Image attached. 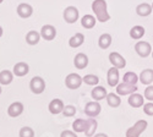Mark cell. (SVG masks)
Segmentation results:
<instances>
[{"mask_svg": "<svg viewBox=\"0 0 153 137\" xmlns=\"http://www.w3.org/2000/svg\"><path fill=\"white\" fill-rule=\"evenodd\" d=\"M0 94H1V87H0Z\"/></svg>", "mask_w": 153, "mask_h": 137, "instance_id": "f35d334b", "label": "cell"}, {"mask_svg": "<svg viewBox=\"0 0 153 137\" xmlns=\"http://www.w3.org/2000/svg\"><path fill=\"white\" fill-rule=\"evenodd\" d=\"M81 24H82V27H85L87 30H91L96 26V19L92 15H85L81 20Z\"/></svg>", "mask_w": 153, "mask_h": 137, "instance_id": "d4e9b609", "label": "cell"}, {"mask_svg": "<svg viewBox=\"0 0 153 137\" xmlns=\"http://www.w3.org/2000/svg\"><path fill=\"white\" fill-rule=\"evenodd\" d=\"M23 113V104L21 102H14L11 103L7 108V114L11 118H17Z\"/></svg>", "mask_w": 153, "mask_h": 137, "instance_id": "30bf717a", "label": "cell"}, {"mask_svg": "<svg viewBox=\"0 0 153 137\" xmlns=\"http://www.w3.org/2000/svg\"><path fill=\"white\" fill-rule=\"evenodd\" d=\"M138 81V77L135 72H126L123 77V82H126V83H130V84H136V82Z\"/></svg>", "mask_w": 153, "mask_h": 137, "instance_id": "f546056e", "label": "cell"}, {"mask_svg": "<svg viewBox=\"0 0 153 137\" xmlns=\"http://www.w3.org/2000/svg\"><path fill=\"white\" fill-rule=\"evenodd\" d=\"M145 98L148 101H153V86H147V88L145 90Z\"/></svg>", "mask_w": 153, "mask_h": 137, "instance_id": "836d02e7", "label": "cell"}, {"mask_svg": "<svg viewBox=\"0 0 153 137\" xmlns=\"http://www.w3.org/2000/svg\"><path fill=\"white\" fill-rule=\"evenodd\" d=\"M108 84L110 87H114V86H118L119 84V69L117 67H110L108 70Z\"/></svg>", "mask_w": 153, "mask_h": 137, "instance_id": "4fadbf2b", "label": "cell"}, {"mask_svg": "<svg viewBox=\"0 0 153 137\" xmlns=\"http://www.w3.org/2000/svg\"><path fill=\"white\" fill-rule=\"evenodd\" d=\"M17 15L22 19H28L32 16L33 14V7L30 5V4H26V3H22L17 6Z\"/></svg>", "mask_w": 153, "mask_h": 137, "instance_id": "7c38bea8", "label": "cell"}, {"mask_svg": "<svg viewBox=\"0 0 153 137\" xmlns=\"http://www.w3.org/2000/svg\"><path fill=\"white\" fill-rule=\"evenodd\" d=\"M64 107H65V105H64V103H62L61 99L55 98V99H53V101L49 103V111H50L52 114L56 115V114L62 113Z\"/></svg>", "mask_w": 153, "mask_h": 137, "instance_id": "5bb4252c", "label": "cell"}, {"mask_svg": "<svg viewBox=\"0 0 153 137\" xmlns=\"http://www.w3.org/2000/svg\"><path fill=\"white\" fill-rule=\"evenodd\" d=\"M140 81H141L142 84H147L149 86L153 82V70L152 69H146L141 72L140 75Z\"/></svg>", "mask_w": 153, "mask_h": 137, "instance_id": "ffe728a7", "label": "cell"}, {"mask_svg": "<svg viewBox=\"0 0 153 137\" xmlns=\"http://www.w3.org/2000/svg\"><path fill=\"white\" fill-rule=\"evenodd\" d=\"M64 20L68 23H75L79 20V10L75 6H68L64 10Z\"/></svg>", "mask_w": 153, "mask_h": 137, "instance_id": "8992f818", "label": "cell"}, {"mask_svg": "<svg viewBox=\"0 0 153 137\" xmlns=\"http://www.w3.org/2000/svg\"><path fill=\"white\" fill-rule=\"evenodd\" d=\"M14 80V72H11L10 70H3L0 71V84L7 86Z\"/></svg>", "mask_w": 153, "mask_h": 137, "instance_id": "d6986e66", "label": "cell"}, {"mask_svg": "<svg viewBox=\"0 0 153 137\" xmlns=\"http://www.w3.org/2000/svg\"><path fill=\"white\" fill-rule=\"evenodd\" d=\"M136 12H137L138 16H142V17L149 16L151 12H152V5H149V4H147V3L140 4V5L136 7Z\"/></svg>", "mask_w": 153, "mask_h": 137, "instance_id": "44dd1931", "label": "cell"}, {"mask_svg": "<svg viewBox=\"0 0 153 137\" xmlns=\"http://www.w3.org/2000/svg\"><path fill=\"white\" fill-rule=\"evenodd\" d=\"M30 71V66L27 63H17L14 66V75H16L17 77H22L25 75H27Z\"/></svg>", "mask_w": 153, "mask_h": 137, "instance_id": "e0dca14e", "label": "cell"}, {"mask_svg": "<svg viewBox=\"0 0 153 137\" xmlns=\"http://www.w3.org/2000/svg\"><path fill=\"white\" fill-rule=\"evenodd\" d=\"M62 114L65 115V116H68V118L74 116L76 114V108L74 105H71V104L65 105V107H64V109H62Z\"/></svg>", "mask_w": 153, "mask_h": 137, "instance_id": "d6a6232c", "label": "cell"}, {"mask_svg": "<svg viewBox=\"0 0 153 137\" xmlns=\"http://www.w3.org/2000/svg\"><path fill=\"white\" fill-rule=\"evenodd\" d=\"M152 58H153V52H152Z\"/></svg>", "mask_w": 153, "mask_h": 137, "instance_id": "60d3db41", "label": "cell"}, {"mask_svg": "<svg viewBox=\"0 0 153 137\" xmlns=\"http://www.w3.org/2000/svg\"><path fill=\"white\" fill-rule=\"evenodd\" d=\"M82 81L88 86H96V84H98L99 78L96 75H86L85 77H82Z\"/></svg>", "mask_w": 153, "mask_h": 137, "instance_id": "4dcf8cb0", "label": "cell"}, {"mask_svg": "<svg viewBox=\"0 0 153 137\" xmlns=\"http://www.w3.org/2000/svg\"><path fill=\"white\" fill-rule=\"evenodd\" d=\"M92 10L99 22H107L109 21L110 16L107 11V1L105 0H94L92 3Z\"/></svg>", "mask_w": 153, "mask_h": 137, "instance_id": "6da1fadb", "label": "cell"}, {"mask_svg": "<svg viewBox=\"0 0 153 137\" xmlns=\"http://www.w3.org/2000/svg\"><path fill=\"white\" fill-rule=\"evenodd\" d=\"M94 137H108L105 133H97V135H94Z\"/></svg>", "mask_w": 153, "mask_h": 137, "instance_id": "8d00e7d4", "label": "cell"}, {"mask_svg": "<svg viewBox=\"0 0 153 137\" xmlns=\"http://www.w3.org/2000/svg\"><path fill=\"white\" fill-rule=\"evenodd\" d=\"M19 135H20V137H34V131H33V129H31L28 126H23L20 130Z\"/></svg>", "mask_w": 153, "mask_h": 137, "instance_id": "1f68e13d", "label": "cell"}, {"mask_svg": "<svg viewBox=\"0 0 153 137\" xmlns=\"http://www.w3.org/2000/svg\"><path fill=\"white\" fill-rule=\"evenodd\" d=\"M135 50H136V53L141 58H147L152 53V47H151V44L148 42L140 41L135 45Z\"/></svg>", "mask_w": 153, "mask_h": 137, "instance_id": "5b68a950", "label": "cell"}, {"mask_svg": "<svg viewBox=\"0 0 153 137\" xmlns=\"http://www.w3.org/2000/svg\"><path fill=\"white\" fill-rule=\"evenodd\" d=\"M3 1H4V0H0V4H1V3H3Z\"/></svg>", "mask_w": 153, "mask_h": 137, "instance_id": "ab89813d", "label": "cell"}, {"mask_svg": "<svg viewBox=\"0 0 153 137\" xmlns=\"http://www.w3.org/2000/svg\"><path fill=\"white\" fill-rule=\"evenodd\" d=\"M111 44V36L108 34V33H104L99 37L98 39V45L102 48V49H108Z\"/></svg>", "mask_w": 153, "mask_h": 137, "instance_id": "484cf974", "label": "cell"}, {"mask_svg": "<svg viewBox=\"0 0 153 137\" xmlns=\"http://www.w3.org/2000/svg\"><path fill=\"white\" fill-rule=\"evenodd\" d=\"M152 9H153V4H152Z\"/></svg>", "mask_w": 153, "mask_h": 137, "instance_id": "b9f144b4", "label": "cell"}, {"mask_svg": "<svg viewBox=\"0 0 153 137\" xmlns=\"http://www.w3.org/2000/svg\"><path fill=\"white\" fill-rule=\"evenodd\" d=\"M136 91H137V86L136 84H130V83L123 82V83H120V84L117 86V94H120V96L132 94Z\"/></svg>", "mask_w": 153, "mask_h": 137, "instance_id": "9c48e42d", "label": "cell"}, {"mask_svg": "<svg viewBox=\"0 0 153 137\" xmlns=\"http://www.w3.org/2000/svg\"><path fill=\"white\" fill-rule=\"evenodd\" d=\"M107 103L109 104V107L111 108H118L121 104V99L118 94H114V93H108L107 94Z\"/></svg>", "mask_w": 153, "mask_h": 137, "instance_id": "cb8c5ba5", "label": "cell"}, {"mask_svg": "<svg viewBox=\"0 0 153 137\" xmlns=\"http://www.w3.org/2000/svg\"><path fill=\"white\" fill-rule=\"evenodd\" d=\"M143 111H145V114L152 116L153 115V103H146V104H143Z\"/></svg>", "mask_w": 153, "mask_h": 137, "instance_id": "e575fe53", "label": "cell"}, {"mask_svg": "<svg viewBox=\"0 0 153 137\" xmlns=\"http://www.w3.org/2000/svg\"><path fill=\"white\" fill-rule=\"evenodd\" d=\"M82 77L77 73H70L65 78V86L69 90H77L82 84Z\"/></svg>", "mask_w": 153, "mask_h": 137, "instance_id": "277c9868", "label": "cell"}, {"mask_svg": "<svg viewBox=\"0 0 153 137\" xmlns=\"http://www.w3.org/2000/svg\"><path fill=\"white\" fill-rule=\"evenodd\" d=\"M30 88L34 94H41L45 90V81L41 76H34L30 82Z\"/></svg>", "mask_w": 153, "mask_h": 137, "instance_id": "3957f363", "label": "cell"}, {"mask_svg": "<svg viewBox=\"0 0 153 137\" xmlns=\"http://www.w3.org/2000/svg\"><path fill=\"white\" fill-rule=\"evenodd\" d=\"M83 42H85V36L82 33H76L69 39V45L71 48H77V47L82 45Z\"/></svg>", "mask_w": 153, "mask_h": 137, "instance_id": "7402d4cb", "label": "cell"}, {"mask_svg": "<svg viewBox=\"0 0 153 137\" xmlns=\"http://www.w3.org/2000/svg\"><path fill=\"white\" fill-rule=\"evenodd\" d=\"M100 110H102V108H100V104L97 102V101H94V102H88L87 104H86V107H85V113L90 116V118H96L97 115H99L100 114Z\"/></svg>", "mask_w": 153, "mask_h": 137, "instance_id": "52a82bcc", "label": "cell"}, {"mask_svg": "<svg viewBox=\"0 0 153 137\" xmlns=\"http://www.w3.org/2000/svg\"><path fill=\"white\" fill-rule=\"evenodd\" d=\"M3 32H4V31H3V27L0 26V38H1V36H3Z\"/></svg>", "mask_w": 153, "mask_h": 137, "instance_id": "74e56055", "label": "cell"}, {"mask_svg": "<svg viewBox=\"0 0 153 137\" xmlns=\"http://www.w3.org/2000/svg\"><path fill=\"white\" fill-rule=\"evenodd\" d=\"M72 129L75 132H85L87 129V120L77 119L72 122Z\"/></svg>", "mask_w": 153, "mask_h": 137, "instance_id": "4316f807", "label": "cell"}, {"mask_svg": "<svg viewBox=\"0 0 153 137\" xmlns=\"http://www.w3.org/2000/svg\"><path fill=\"white\" fill-rule=\"evenodd\" d=\"M55 36H56V30L52 24H45V26L42 27L41 37H43L45 41H53L55 38Z\"/></svg>", "mask_w": 153, "mask_h": 137, "instance_id": "8fae6325", "label": "cell"}, {"mask_svg": "<svg viewBox=\"0 0 153 137\" xmlns=\"http://www.w3.org/2000/svg\"><path fill=\"white\" fill-rule=\"evenodd\" d=\"M41 39V33H38L37 31H30L26 34V43L30 45H36Z\"/></svg>", "mask_w": 153, "mask_h": 137, "instance_id": "603a6c76", "label": "cell"}, {"mask_svg": "<svg viewBox=\"0 0 153 137\" xmlns=\"http://www.w3.org/2000/svg\"><path fill=\"white\" fill-rule=\"evenodd\" d=\"M129 104L132 107V108H140L145 104L143 102V96L138 94V93H132L130 94L129 97Z\"/></svg>", "mask_w": 153, "mask_h": 137, "instance_id": "ac0fdd59", "label": "cell"}, {"mask_svg": "<svg viewBox=\"0 0 153 137\" xmlns=\"http://www.w3.org/2000/svg\"><path fill=\"white\" fill-rule=\"evenodd\" d=\"M107 90L104 88V87H102V86H96L92 90V92H91V96H92V98L94 99V101H102V99H104V98H107Z\"/></svg>", "mask_w": 153, "mask_h": 137, "instance_id": "2e32d148", "label": "cell"}, {"mask_svg": "<svg viewBox=\"0 0 153 137\" xmlns=\"http://www.w3.org/2000/svg\"><path fill=\"white\" fill-rule=\"evenodd\" d=\"M109 61L111 63V65L114 67H117V69H124L126 66V60L117 52H113L109 54Z\"/></svg>", "mask_w": 153, "mask_h": 137, "instance_id": "ba28073f", "label": "cell"}, {"mask_svg": "<svg viewBox=\"0 0 153 137\" xmlns=\"http://www.w3.org/2000/svg\"><path fill=\"white\" fill-rule=\"evenodd\" d=\"M97 121L94 120V119H88L87 120V129H86V131H85V133H86V136L87 137H92L93 135H94V132H96V130H97Z\"/></svg>", "mask_w": 153, "mask_h": 137, "instance_id": "83f0119b", "label": "cell"}, {"mask_svg": "<svg viewBox=\"0 0 153 137\" xmlns=\"http://www.w3.org/2000/svg\"><path fill=\"white\" fill-rule=\"evenodd\" d=\"M147 129V121L146 120H138L132 127L126 131V137H140L145 130Z\"/></svg>", "mask_w": 153, "mask_h": 137, "instance_id": "7a4b0ae2", "label": "cell"}, {"mask_svg": "<svg viewBox=\"0 0 153 137\" xmlns=\"http://www.w3.org/2000/svg\"><path fill=\"white\" fill-rule=\"evenodd\" d=\"M74 64H75V66L77 67L79 70H83L88 65V58H87V55L83 54V53H79L77 55L75 56V59H74Z\"/></svg>", "mask_w": 153, "mask_h": 137, "instance_id": "9a60e30c", "label": "cell"}, {"mask_svg": "<svg viewBox=\"0 0 153 137\" xmlns=\"http://www.w3.org/2000/svg\"><path fill=\"white\" fill-rule=\"evenodd\" d=\"M145 36V28L142 26H134L130 30V37L132 39H140Z\"/></svg>", "mask_w": 153, "mask_h": 137, "instance_id": "f1b7e54d", "label": "cell"}, {"mask_svg": "<svg viewBox=\"0 0 153 137\" xmlns=\"http://www.w3.org/2000/svg\"><path fill=\"white\" fill-rule=\"evenodd\" d=\"M60 137H77V135H76L75 132L72 131H69V130H65V131H62Z\"/></svg>", "mask_w": 153, "mask_h": 137, "instance_id": "d590c367", "label": "cell"}]
</instances>
